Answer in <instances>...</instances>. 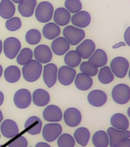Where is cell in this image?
Returning a JSON list of instances; mask_svg holds the SVG:
<instances>
[{
  "mask_svg": "<svg viewBox=\"0 0 130 147\" xmlns=\"http://www.w3.org/2000/svg\"><path fill=\"white\" fill-rule=\"evenodd\" d=\"M107 135L109 136V145L110 147H116L120 141L130 138L129 130H119L114 127H109L107 129Z\"/></svg>",
  "mask_w": 130,
  "mask_h": 147,
  "instance_id": "obj_9",
  "label": "cell"
},
{
  "mask_svg": "<svg viewBox=\"0 0 130 147\" xmlns=\"http://www.w3.org/2000/svg\"><path fill=\"white\" fill-rule=\"evenodd\" d=\"M35 18L42 23L48 22L52 18L54 14V7L49 2H41L35 9Z\"/></svg>",
  "mask_w": 130,
  "mask_h": 147,
  "instance_id": "obj_3",
  "label": "cell"
},
{
  "mask_svg": "<svg viewBox=\"0 0 130 147\" xmlns=\"http://www.w3.org/2000/svg\"><path fill=\"white\" fill-rule=\"evenodd\" d=\"M110 123L112 127L119 130H127L129 126V122L125 115L123 113H115L110 119Z\"/></svg>",
  "mask_w": 130,
  "mask_h": 147,
  "instance_id": "obj_23",
  "label": "cell"
},
{
  "mask_svg": "<svg viewBox=\"0 0 130 147\" xmlns=\"http://www.w3.org/2000/svg\"><path fill=\"white\" fill-rule=\"evenodd\" d=\"M14 103L19 109H25L32 103V94L27 89H20L14 95Z\"/></svg>",
  "mask_w": 130,
  "mask_h": 147,
  "instance_id": "obj_8",
  "label": "cell"
},
{
  "mask_svg": "<svg viewBox=\"0 0 130 147\" xmlns=\"http://www.w3.org/2000/svg\"><path fill=\"white\" fill-rule=\"evenodd\" d=\"M74 80H75L74 81L75 86L77 89L80 90H87L93 85V80L91 77L84 73L78 74Z\"/></svg>",
  "mask_w": 130,
  "mask_h": 147,
  "instance_id": "obj_27",
  "label": "cell"
},
{
  "mask_svg": "<svg viewBox=\"0 0 130 147\" xmlns=\"http://www.w3.org/2000/svg\"><path fill=\"white\" fill-rule=\"evenodd\" d=\"M5 79L9 83H15L21 78V71L15 65L9 66L5 70Z\"/></svg>",
  "mask_w": 130,
  "mask_h": 147,
  "instance_id": "obj_31",
  "label": "cell"
},
{
  "mask_svg": "<svg viewBox=\"0 0 130 147\" xmlns=\"http://www.w3.org/2000/svg\"><path fill=\"white\" fill-rule=\"evenodd\" d=\"M21 45L20 41L16 38L10 37L5 40L3 44V51L5 55L9 59H14L20 51Z\"/></svg>",
  "mask_w": 130,
  "mask_h": 147,
  "instance_id": "obj_6",
  "label": "cell"
},
{
  "mask_svg": "<svg viewBox=\"0 0 130 147\" xmlns=\"http://www.w3.org/2000/svg\"><path fill=\"white\" fill-rule=\"evenodd\" d=\"M113 100L118 104H126L130 100V88L125 84H119L113 87L112 91Z\"/></svg>",
  "mask_w": 130,
  "mask_h": 147,
  "instance_id": "obj_5",
  "label": "cell"
},
{
  "mask_svg": "<svg viewBox=\"0 0 130 147\" xmlns=\"http://www.w3.org/2000/svg\"><path fill=\"white\" fill-rule=\"evenodd\" d=\"M37 6L36 0H22L18 3V11L24 17H31Z\"/></svg>",
  "mask_w": 130,
  "mask_h": 147,
  "instance_id": "obj_22",
  "label": "cell"
},
{
  "mask_svg": "<svg viewBox=\"0 0 130 147\" xmlns=\"http://www.w3.org/2000/svg\"><path fill=\"white\" fill-rule=\"evenodd\" d=\"M64 119L67 126L70 127H75L81 123L82 116L80 110L77 108L70 107L64 111Z\"/></svg>",
  "mask_w": 130,
  "mask_h": 147,
  "instance_id": "obj_11",
  "label": "cell"
},
{
  "mask_svg": "<svg viewBox=\"0 0 130 147\" xmlns=\"http://www.w3.org/2000/svg\"><path fill=\"white\" fill-rule=\"evenodd\" d=\"M124 38H125L126 43L130 47V26L129 28H127V29H126V32H125Z\"/></svg>",
  "mask_w": 130,
  "mask_h": 147,
  "instance_id": "obj_42",
  "label": "cell"
},
{
  "mask_svg": "<svg viewBox=\"0 0 130 147\" xmlns=\"http://www.w3.org/2000/svg\"><path fill=\"white\" fill-rule=\"evenodd\" d=\"M76 70L68 66H62L57 72V78L59 82L64 86H67L73 83L75 79Z\"/></svg>",
  "mask_w": 130,
  "mask_h": 147,
  "instance_id": "obj_10",
  "label": "cell"
},
{
  "mask_svg": "<svg viewBox=\"0 0 130 147\" xmlns=\"http://www.w3.org/2000/svg\"><path fill=\"white\" fill-rule=\"evenodd\" d=\"M0 130L2 135L8 139H11L18 134V125L12 119H5L2 122Z\"/></svg>",
  "mask_w": 130,
  "mask_h": 147,
  "instance_id": "obj_14",
  "label": "cell"
},
{
  "mask_svg": "<svg viewBox=\"0 0 130 147\" xmlns=\"http://www.w3.org/2000/svg\"><path fill=\"white\" fill-rule=\"evenodd\" d=\"M70 44L64 37L56 38L51 44V50L56 55L61 56L66 54L70 49Z\"/></svg>",
  "mask_w": 130,
  "mask_h": 147,
  "instance_id": "obj_20",
  "label": "cell"
},
{
  "mask_svg": "<svg viewBox=\"0 0 130 147\" xmlns=\"http://www.w3.org/2000/svg\"><path fill=\"white\" fill-rule=\"evenodd\" d=\"M87 100L90 105L96 107H100L105 104L107 100V96L105 92L101 90H94L90 92Z\"/></svg>",
  "mask_w": 130,
  "mask_h": 147,
  "instance_id": "obj_16",
  "label": "cell"
},
{
  "mask_svg": "<svg viewBox=\"0 0 130 147\" xmlns=\"http://www.w3.org/2000/svg\"><path fill=\"white\" fill-rule=\"evenodd\" d=\"M80 70L81 73L85 74L90 77L96 76V74H98V67L89 61L82 62L80 65Z\"/></svg>",
  "mask_w": 130,
  "mask_h": 147,
  "instance_id": "obj_37",
  "label": "cell"
},
{
  "mask_svg": "<svg viewBox=\"0 0 130 147\" xmlns=\"http://www.w3.org/2000/svg\"><path fill=\"white\" fill-rule=\"evenodd\" d=\"M22 74L28 82H34L38 80L42 73L43 67L37 60H31L28 63L23 65Z\"/></svg>",
  "mask_w": 130,
  "mask_h": 147,
  "instance_id": "obj_1",
  "label": "cell"
},
{
  "mask_svg": "<svg viewBox=\"0 0 130 147\" xmlns=\"http://www.w3.org/2000/svg\"><path fill=\"white\" fill-rule=\"evenodd\" d=\"M2 49H3V45H2V41L0 40V54L2 53Z\"/></svg>",
  "mask_w": 130,
  "mask_h": 147,
  "instance_id": "obj_47",
  "label": "cell"
},
{
  "mask_svg": "<svg viewBox=\"0 0 130 147\" xmlns=\"http://www.w3.org/2000/svg\"><path fill=\"white\" fill-rule=\"evenodd\" d=\"M2 72H3V69H2V65H1V64H0V78H1V77H2Z\"/></svg>",
  "mask_w": 130,
  "mask_h": 147,
  "instance_id": "obj_48",
  "label": "cell"
},
{
  "mask_svg": "<svg viewBox=\"0 0 130 147\" xmlns=\"http://www.w3.org/2000/svg\"><path fill=\"white\" fill-rule=\"evenodd\" d=\"M110 67L113 75L119 78H123L128 72L129 63L125 57H117L112 59Z\"/></svg>",
  "mask_w": 130,
  "mask_h": 147,
  "instance_id": "obj_4",
  "label": "cell"
},
{
  "mask_svg": "<svg viewBox=\"0 0 130 147\" xmlns=\"http://www.w3.org/2000/svg\"><path fill=\"white\" fill-rule=\"evenodd\" d=\"M2 119H3V114H2V110H0V123H2Z\"/></svg>",
  "mask_w": 130,
  "mask_h": 147,
  "instance_id": "obj_45",
  "label": "cell"
},
{
  "mask_svg": "<svg viewBox=\"0 0 130 147\" xmlns=\"http://www.w3.org/2000/svg\"><path fill=\"white\" fill-rule=\"evenodd\" d=\"M88 59V61L97 67H103L107 63L108 58L106 53L103 49H96Z\"/></svg>",
  "mask_w": 130,
  "mask_h": 147,
  "instance_id": "obj_24",
  "label": "cell"
},
{
  "mask_svg": "<svg viewBox=\"0 0 130 147\" xmlns=\"http://www.w3.org/2000/svg\"><path fill=\"white\" fill-rule=\"evenodd\" d=\"M8 147H28V140L23 136H19L15 140H11Z\"/></svg>",
  "mask_w": 130,
  "mask_h": 147,
  "instance_id": "obj_40",
  "label": "cell"
},
{
  "mask_svg": "<svg viewBox=\"0 0 130 147\" xmlns=\"http://www.w3.org/2000/svg\"><path fill=\"white\" fill-rule=\"evenodd\" d=\"M35 60L41 64H47L52 59V52L50 48L45 45H40L34 48L33 52Z\"/></svg>",
  "mask_w": 130,
  "mask_h": 147,
  "instance_id": "obj_13",
  "label": "cell"
},
{
  "mask_svg": "<svg viewBox=\"0 0 130 147\" xmlns=\"http://www.w3.org/2000/svg\"><path fill=\"white\" fill-rule=\"evenodd\" d=\"M11 2H14V3H19L20 2H22V0H11Z\"/></svg>",
  "mask_w": 130,
  "mask_h": 147,
  "instance_id": "obj_49",
  "label": "cell"
},
{
  "mask_svg": "<svg viewBox=\"0 0 130 147\" xmlns=\"http://www.w3.org/2000/svg\"><path fill=\"white\" fill-rule=\"evenodd\" d=\"M98 79L100 82L103 84H110L114 80V75H113L110 67L103 66L100 70L98 74Z\"/></svg>",
  "mask_w": 130,
  "mask_h": 147,
  "instance_id": "obj_33",
  "label": "cell"
},
{
  "mask_svg": "<svg viewBox=\"0 0 130 147\" xmlns=\"http://www.w3.org/2000/svg\"><path fill=\"white\" fill-rule=\"evenodd\" d=\"M3 101H4V94L2 92L0 91V106L3 103Z\"/></svg>",
  "mask_w": 130,
  "mask_h": 147,
  "instance_id": "obj_44",
  "label": "cell"
},
{
  "mask_svg": "<svg viewBox=\"0 0 130 147\" xmlns=\"http://www.w3.org/2000/svg\"><path fill=\"white\" fill-rule=\"evenodd\" d=\"M5 27L9 31L15 32L22 27V21L18 17H11L7 19L5 22Z\"/></svg>",
  "mask_w": 130,
  "mask_h": 147,
  "instance_id": "obj_39",
  "label": "cell"
},
{
  "mask_svg": "<svg viewBox=\"0 0 130 147\" xmlns=\"http://www.w3.org/2000/svg\"><path fill=\"white\" fill-rule=\"evenodd\" d=\"M92 142L95 147H108L110 140L107 133L103 130L96 131L93 136Z\"/></svg>",
  "mask_w": 130,
  "mask_h": 147,
  "instance_id": "obj_30",
  "label": "cell"
},
{
  "mask_svg": "<svg viewBox=\"0 0 130 147\" xmlns=\"http://www.w3.org/2000/svg\"><path fill=\"white\" fill-rule=\"evenodd\" d=\"M62 133V126L57 123L46 124L42 130L43 138L47 142H54Z\"/></svg>",
  "mask_w": 130,
  "mask_h": 147,
  "instance_id": "obj_7",
  "label": "cell"
},
{
  "mask_svg": "<svg viewBox=\"0 0 130 147\" xmlns=\"http://www.w3.org/2000/svg\"><path fill=\"white\" fill-rule=\"evenodd\" d=\"M124 46L125 45V44L123 43V42H120V44H119V45H114L113 46V48H118V47H119V46Z\"/></svg>",
  "mask_w": 130,
  "mask_h": 147,
  "instance_id": "obj_46",
  "label": "cell"
},
{
  "mask_svg": "<svg viewBox=\"0 0 130 147\" xmlns=\"http://www.w3.org/2000/svg\"><path fill=\"white\" fill-rule=\"evenodd\" d=\"M127 113H128V116L130 118V107L128 109V111H127Z\"/></svg>",
  "mask_w": 130,
  "mask_h": 147,
  "instance_id": "obj_50",
  "label": "cell"
},
{
  "mask_svg": "<svg viewBox=\"0 0 130 147\" xmlns=\"http://www.w3.org/2000/svg\"><path fill=\"white\" fill-rule=\"evenodd\" d=\"M57 66L55 64H46L44 67L43 71V79L44 81L47 85V87L51 88L55 84L57 78Z\"/></svg>",
  "mask_w": 130,
  "mask_h": 147,
  "instance_id": "obj_12",
  "label": "cell"
},
{
  "mask_svg": "<svg viewBox=\"0 0 130 147\" xmlns=\"http://www.w3.org/2000/svg\"><path fill=\"white\" fill-rule=\"evenodd\" d=\"M15 12V6L11 0H2L0 2V16L5 19L13 17Z\"/></svg>",
  "mask_w": 130,
  "mask_h": 147,
  "instance_id": "obj_26",
  "label": "cell"
},
{
  "mask_svg": "<svg viewBox=\"0 0 130 147\" xmlns=\"http://www.w3.org/2000/svg\"><path fill=\"white\" fill-rule=\"evenodd\" d=\"M35 147H51V146L47 142H40L38 143H37Z\"/></svg>",
  "mask_w": 130,
  "mask_h": 147,
  "instance_id": "obj_43",
  "label": "cell"
},
{
  "mask_svg": "<svg viewBox=\"0 0 130 147\" xmlns=\"http://www.w3.org/2000/svg\"><path fill=\"white\" fill-rule=\"evenodd\" d=\"M55 23L59 26H65L68 25L71 21V13L65 8H57L53 14Z\"/></svg>",
  "mask_w": 130,
  "mask_h": 147,
  "instance_id": "obj_21",
  "label": "cell"
},
{
  "mask_svg": "<svg viewBox=\"0 0 130 147\" xmlns=\"http://www.w3.org/2000/svg\"><path fill=\"white\" fill-rule=\"evenodd\" d=\"M33 102L38 107H44L47 105L50 101V95L45 90L37 89L32 94Z\"/></svg>",
  "mask_w": 130,
  "mask_h": 147,
  "instance_id": "obj_25",
  "label": "cell"
},
{
  "mask_svg": "<svg viewBox=\"0 0 130 147\" xmlns=\"http://www.w3.org/2000/svg\"><path fill=\"white\" fill-rule=\"evenodd\" d=\"M96 49V45L94 41L90 39H86L77 47L76 51L79 53L81 58H89Z\"/></svg>",
  "mask_w": 130,
  "mask_h": 147,
  "instance_id": "obj_18",
  "label": "cell"
},
{
  "mask_svg": "<svg viewBox=\"0 0 130 147\" xmlns=\"http://www.w3.org/2000/svg\"><path fill=\"white\" fill-rule=\"evenodd\" d=\"M129 77L130 78V70H129Z\"/></svg>",
  "mask_w": 130,
  "mask_h": 147,
  "instance_id": "obj_51",
  "label": "cell"
},
{
  "mask_svg": "<svg viewBox=\"0 0 130 147\" xmlns=\"http://www.w3.org/2000/svg\"><path fill=\"white\" fill-rule=\"evenodd\" d=\"M25 131L31 135H37L41 133L42 129V122L36 116L30 117L25 123Z\"/></svg>",
  "mask_w": 130,
  "mask_h": 147,
  "instance_id": "obj_19",
  "label": "cell"
},
{
  "mask_svg": "<svg viewBox=\"0 0 130 147\" xmlns=\"http://www.w3.org/2000/svg\"><path fill=\"white\" fill-rule=\"evenodd\" d=\"M90 137V133L89 129L86 127H80L77 129L74 132L73 138L78 144L82 146H86L89 142Z\"/></svg>",
  "mask_w": 130,
  "mask_h": 147,
  "instance_id": "obj_29",
  "label": "cell"
},
{
  "mask_svg": "<svg viewBox=\"0 0 130 147\" xmlns=\"http://www.w3.org/2000/svg\"><path fill=\"white\" fill-rule=\"evenodd\" d=\"M34 55L30 48H25L22 49L17 55V62L20 65H25L32 60Z\"/></svg>",
  "mask_w": 130,
  "mask_h": 147,
  "instance_id": "obj_34",
  "label": "cell"
},
{
  "mask_svg": "<svg viewBox=\"0 0 130 147\" xmlns=\"http://www.w3.org/2000/svg\"><path fill=\"white\" fill-rule=\"evenodd\" d=\"M116 147H130V138L122 140L116 146Z\"/></svg>",
  "mask_w": 130,
  "mask_h": 147,
  "instance_id": "obj_41",
  "label": "cell"
},
{
  "mask_svg": "<svg viewBox=\"0 0 130 147\" xmlns=\"http://www.w3.org/2000/svg\"><path fill=\"white\" fill-rule=\"evenodd\" d=\"M42 32L44 38L51 40L59 36V34H61V28L59 25H57L55 22H48L44 25Z\"/></svg>",
  "mask_w": 130,
  "mask_h": 147,
  "instance_id": "obj_28",
  "label": "cell"
},
{
  "mask_svg": "<svg viewBox=\"0 0 130 147\" xmlns=\"http://www.w3.org/2000/svg\"><path fill=\"white\" fill-rule=\"evenodd\" d=\"M71 20L73 26L82 28L87 27L90 25L91 17L89 12L86 11H80L73 14L71 16Z\"/></svg>",
  "mask_w": 130,
  "mask_h": 147,
  "instance_id": "obj_17",
  "label": "cell"
},
{
  "mask_svg": "<svg viewBox=\"0 0 130 147\" xmlns=\"http://www.w3.org/2000/svg\"><path fill=\"white\" fill-rule=\"evenodd\" d=\"M64 5L70 13H77L82 9V3L80 0H66Z\"/></svg>",
  "mask_w": 130,
  "mask_h": 147,
  "instance_id": "obj_38",
  "label": "cell"
},
{
  "mask_svg": "<svg viewBox=\"0 0 130 147\" xmlns=\"http://www.w3.org/2000/svg\"><path fill=\"white\" fill-rule=\"evenodd\" d=\"M61 110L56 105H49L44 110L43 117L46 121L51 123H57L62 119Z\"/></svg>",
  "mask_w": 130,
  "mask_h": 147,
  "instance_id": "obj_15",
  "label": "cell"
},
{
  "mask_svg": "<svg viewBox=\"0 0 130 147\" xmlns=\"http://www.w3.org/2000/svg\"><path fill=\"white\" fill-rule=\"evenodd\" d=\"M64 62L67 66L76 67L81 63V57L77 51H69L64 57Z\"/></svg>",
  "mask_w": 130,
  "mask_h": 147,
  "instance_id": "obj_32",
  "label": "cell"
},
{
  "mask_svg": "<svg viewBox=\"0 0 130 147\" xmlns=\"http://www.w3.org/2000/svg\"><path fill=\"white\" fill-rule=\"evenodd\" d=\"M57 146L58 147H74L75 140L68 133L61 134L57 138Z\"/></svg>",
  "mask_w": 130,
  "mask_h": 147,
  "instance_id": "obj_35",
  "label": "cell"
},
{
  "mask_svg": "<svg viewBox=\"0 0 130 147\" xmlns=\"http://www.w3.org/2000/svg\"><path fill=\"white\" fill-rule=\"evenodd\" d=\"M41 39V34L38 30L37 29H30L28 31L25 35V40L28 43L32 45H37L40 42Z\"/></svg>",
  "mask_w": 130,
  "mask_h": 147,
  "instance_id": "obj_36",
  "label": "cell"
},
{
  "mask_svg": "<svg viewBox=\"0 0 130 147\" xmlns=\"http://www.w3.org/2000/svg\"><path fill=\"white\" fill-rule=\"evenodd\" d=\"M63 34L64 38L67 39L71 45H77L85 38L84 31L73 25L67 26L63 31Z\"/></svg>",
  "mask_w": 130,
  "mask_h": 147,
  "instance_id": "obj_2",
  "label": "cell"
}]
</instances>
